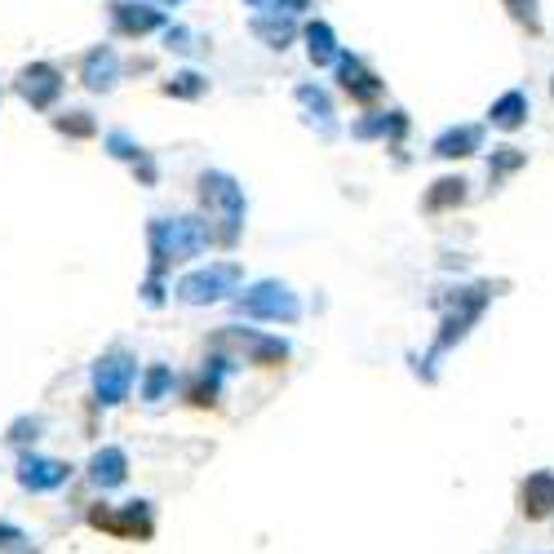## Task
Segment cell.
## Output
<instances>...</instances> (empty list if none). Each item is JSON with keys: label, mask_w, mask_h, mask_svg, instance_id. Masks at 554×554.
I'll use <instances>...</instances> for the list:
<instances>
[{"label": "cell", "mask_w": 554, "mask_h": 554, "mask_svg": "<svg viewBox=\"0 0 554 554\" xmlns=\"http://www.w3.org/2000/svg\"><path fill=\"white\" fill-rule=\"evenodd\" d=\"M466 200V178H439L435 187L426 191V209L430 213H444V209H457Z\"/></svg>", "instance_id": "cell-19"}, {"label": "cell", "mask_w": 554, "mask_h": 554, "mask_svg": "<svg viewBox=\"0 0 554 554\" xmlns=\"http://www.w3.org/2000/svg\"><path fill=\"white\" fill-rule=\"evenodd\" d=\"M484 147V129L479 125H457V129H444L435 138V156L439 160H461V156H475Z\"/></svg>", "instance_id": "cell-14"}, {"label": "cell", "mask_w": 554, "mask_h": 554, "mask_svg": "<svg viewBox=\"0 0 554 554\" xmlns=\"http://www.w3.org/2000/svg\"><path fill=\"white\" fill-rule=\"evenodd\" d=\"M107 147H111V156H116V160H133V164L142 160V147L129 138V133H107Z\"/></svg>", "instance_id": "cell-25"}, {"label": "cell", "mask_w": 554, "mask_h": 554, "mask_svg": "<svg viewBox=\"0 0 554 554\" xmlns=\"http://www.w3.org/2000/svg\"><path fill=\"white\" fill-rule=\"evenodd\" d=\"M116 76H120V63L111 49H94V54L85 58V67H80V80H85L94 94H107V89L116 85Z\"/></svg>", "instance_id": "cell-16"}, {"label": "cell", "mask_w": 554, "mask_h": 554, "mask_svg": "<svg viewBox=\"0 0 554 554\" xmlns=\"http://www.w3.org/2000/svg\"><path fill=\"white\" fill-rule=\"evenodd\" d=\"M253 36H262L271 49H284L297 36V27L289 23V18H280V14H271V18L258 14V18H253Z\"/></svg>", "instance_id": "cell-20"}, {"label": "cell", "mask_w": 554, "mask_h": 554, "mask_svg": "<svg viewBox=\"0 0 554 554\" xmlns=\"http://www.w3.org/2000/svg\"><path fill=\"white\" fill-rule=\"evenodd\" d=\"M213 240V227L200 218H156L151 222V275H160L164 266L200 258Z\"/></svg>", "instance_id": "cell-1"}, {"label": "cell", "mask_w": 554, "mask_h": 554, "mask_svg": "<svg viewBox=\"0 0 554 554\" xmlns=\"http://www.w3.org/2000/svg\"><path fill=\"white\" fill-rule=\"evenodd\" d=\"M213 346H218V351H235L240 359H249V364H258V368H275L289 359V346H284L280 337L244 333V328H222V333L213 337Z\"/></svg>", "instance_id": "cell-6"}, {"label": "cell", "mask_w": 554, "mask_h": 554, "mask_svg": "<svg viewBox=\"0 0 554 554\" xmlns=\"http://www.w3.org/2000/svg\"><path fill=\"white\" fill-rule=\"evenodd\" d=\"M142 297H147V306H160L164 302V289H160V275H151L147 284H142Z\"/></svg>", "instance_id": "cell-32"}, {"label": "cell", "mask_w": 554, "mask_h": 554, "mask_svg": "<svg viewBox=\"0 0 554 554\" xmlns=\"http://www.w3.org/2000/svg\"><path fill=\"white\" fill-rule=\"evenodd\" d=\"M404 129H408V120H404V111H391V116H373V120H359V125L351 129L355 138H404Z\"/></svg>", "instance_id": "cell-21"}, {"label": "cell", "mask_w": 554, "mask_h": 554, "mask_svg": "<svg viewBox=\"0 0 554 554\" xmlns=\"http://www.w3.org/2000/svg\"><path fill=\"white\" fill-rule=\"evenodd\" d=\"M67 479H71V466H67V461L36 457V453H27L23 461H18V484L32 488V492H54V488H63Z\"/></svg>", "instance_id": "cell-10"}, {"label": "cell", "mask_w": 554, "mask_h": 554, "mask_svg": "<svg viewBox=\"0 0 554 554\" xmlns=\"http://www.w3.org/2000/svg\"><path fill=\"white\" fill-rule=\"evenodd\" d=\"M306 54H311V63L315 67H328V63H337V36H333V27L328 23H311L306 27Z\"/></svg>", "instance_id": "cell-18"}, {"label": "cell", "mask_w": 554, "mask_h": 554, "mask_svg": "<svg viewBox=\"0 0 554 554\" xmlns=\"http://www.w3.org/2000/svg\"><path fill=\"white\" fill-rule=\"evenodd\" d=\"M89 523L102 532H111V537H125V541H147L151 537V510L147 501H129L125 510H107V506H94L89 510Z\"/></svg>", "instance_id": "cell-8"}, {"label": "cell", "mask_w": 554, "mask_h": 554, "mask_svg": "<svg viewBox=\"0 0 554 554\" xmlns=\"http://www.w3.org/2000/svg\"><path fill=\"white\" fill-rule=\"evenodd\" d=\"M89 479H94L102 492L125 484V479H129V457H125V448H116V444L98 448V453L89 457Z\"/></svg>", "instance_id": "cell-12"}, {"label": "cell", "mask_w": 554, "mask_h": 554, "mask_svg": "<svg viewBox=\"0 0 554 554\" xmlns=\"http://www.w3.org/2000/svg\"><path fill=\"white\" fill-rule=\"evenodd\" d=\"M240 284V266L235 262H213L204 271H191L178 280V297L187 306H209V302H222L227 293H235Z\"/></svg>", "instance_id": "cell-5"}, {"label": "cell", "mask_w": 554, "mask_h": 554, "mask_svg": "<svg viewBox=\"0 0 554 554\" xmlns=\"http://www.w3.org/2000/svg\"><path fill=\"white\" fill-rule=\"evenodd\" d=\"M54 125L63 129V133H71V138H89V133H94V120H89L85 111H71V116H58Z\"/></svg>", "instance_id": "cell-26"}, {"label": "cell", "mask_w": 554, "mask_h": 554, "mask_svg": "<svg viewBox=\"0 0 554 554\" xmlns=\"http://www.w3.org/2000/svg\"><path fill=\"white\" fill-rule=\"evenodd\" d=\"M27 532L14 528V523H0V550H14V554H32V546H23Z\"/></svg>", "instance_id": "cell-27"}, {"label": "cell", "mask_w": 554, "mask_h": 554, "mask_svg": "<svg viewBox=\"0 0 554 554\" xmlns=\"http://www.w3.org/2000/svg\"><path fill=\"white\" fill-rule=\"evenodd\" d=\"M506 5H510V14H515L523 27H528V32H537V27H541V18H537V0H506Z\"/></svg>", "instance_id": "cell-28"}, {"label": "cell", "mask_w": 554, "mask_h": 554, "mask_svg": "<svg viewBox=\"0 0 554 554\" xmlns=\"http://www.w3.org/2000/svg\"><path fill=\"white\" fill-rule=\"evenodd\" d=\"M488 297H492L488 284H475V289H457L453 297H448V302H444V324H439L435 355L448 351V346L461 342V337L470 333V324H475L479 315L488 311Z\"/></svg>", "instance_id": "cell-4"}, {"label": "cell", "mask_w": 554, "mask_h": 554, "mask_svg": "<svg viewBox=\"0 0 554 554\" xmlns=\"http://www.w3.org/2000/svg\"><path fill=\"white\" fill-rule=\"evenodd\" d=\"M523 164H528V156H523L519 147H497V151H492V160H488V178L501 182V178H510L515 169H523Z\"/></svg>", "instance_id": "cell-23"}, {"label": "cell", "mask_w": 554, "mask_h": 554, "mask_svg": "<svg viewBox=\"0 0 554 554\" xmlns=\"http://www.w3.org/2000/svg\"><path fill=\"white\" fill-rule=\"evenodd\" d=\"M111 18H116V32H125V36H147V32H156V27L164 23L160 9L125 5V0H116V5H111Z\"/></svg>", "instance_id": "cell-15"}, {"label": "cell", "mask_w": 554, "mask_h": 554, "mask_svg": "<svg viewBox=\"0 0 554 554\" xmlns=\"http://www.w3.org/2000/svg\"><path fill=\"white\" fill-rule=\"evenodd\" d=\"M169 391H173V368L169 364H151L147 377H142V399H147V404H160Z\"/></svg>", "instance_id": "cell-22"}, {"label": "cell", "mask_w": 554, "mask_h": 554, "mask_svg": "<svg viewBox=\"0 0 554 554\" xmlns=\"http://www.w3.org/2000/svg\"><path fill=\"white\" fill-rule=\"evenodd\" d=\"M550 89H554V85H550Z\"/></svg>", "instance_id": "cell-35"}, {"label": "cell", "mask_w": 554, "mask_h": 554, "mask_svg": "<svg viewBox=\"0 0 554 554\" xmlns=\"http://www.w3.org/2000/svg\"><path fill=\"white\" fill-rule=\"evenodd\" d=\"M187 40H191V36H187V32H182V27H173V32H169V45H173V49H191V45H187Z\"/></svg>", "instance_id": "cell-33"}, {"label": "cell", "mask_w": 554, "mask_h": 554, "mask_svg": "<svg viewBox=\"0 0 554 554\" xmlns=\"http://www.w3.org/2000/svg\"><path fill=\"white\" fill-rule=\"evenodd\" d=\"M315 0H266V14H302V9H311Z\"/></svg>", "instance_id": "cell-30"}, {"label": "cell", "mask_w": 554, "mask_h": 554, "mask_svg": "<svg viewBox=\"0 0 554 554\" xmlns=\"http://www.w3.org/2000/svg\"><path fill=\"white\" fill-rule=\"evenodd\" d=\"M337 80H342L346 94H351L355 102H364V107L382 98V80H377L373 71H364V63H359L355 54H342V58H337Z\"/></svg>", "instance_id": "cell-11"}, {"label": "cell", "mask_w": 554, "mask_h": 554, "mask_svg": "<svg viewBox=\"0 0 554 554\" xmlns=\"http://www.w3.org/2000/svg\"><path fill=\"white\" fill-rule=\"evenodd\" d=\"M249 5H258V9H262V5H266V0H249Z\"/></svg>", "instance_id": "cell-34"}, {"label": "cell", "mask_w": 554, "mask_h": 554, "mask_svg": "<svg viewBox=\"0 0 554 554\" xmlns=\"http://www.w3.org/2000/svg\"><path fill=\"white\" fill-rule=\"evenodd\" d=\"M297 102H306V107H311V111H320V120H328V116H333V111H328V98H324L315 85H297Z\"/></svg>", "instance_id": "cell-29"}, {"label": "cell", "mask_w": 554, "mask_h": 554, "mask_svg": "<svg viewBox=\"0 0 554 554\" xmlns=\"http://www.w3.org/2000/svg\"><path fill=\"white\" fill-rule=\"evenodd\" d=\"M200 200H204V209H209V218L218 222L213 227V240L218 244H231L240 240V227H244V191H240V182L231 178V173H204L200 178Z\"/></svg>", "instance_id": "cell-2"}, {"label": "cell", "mask_w": 554, "mask_h": 554, "mask_svg": "<svg viewBox=\"0 0 554 554\" xmlns=\"http://www.w3.org/2000/svg\"><path fill=\"white\" fill-rule=\"evenodd\" d=\"M204 89H209V80H204L200 71H178V76L164 85V94L169 98H200Z\"/></svg>", "instance_id": "cell-24"}, {"label": "cell", "mask_w": 554, "mask_h": 554, "mask_svg": "<svg viewBox=\"0 0 554 554\" xmlns=\"http://www.w3.org/2000/svg\"><path fill=\"white\" fill-rule=\"evenodd\" d=\"M133 377H138V364H133L125 351L102 355L98 364H94V395H98V404H107V408L125 404Z\"/></svg>", "instance_id": "cell-7"}, {"label": "cell", "mask_w": 554, "mask_h": 554, "mask_svg": "<svg viewBox=\"0 0 554 554\" xmlns=\"http://www.w3.org/2000/svg\"><path fill=\"white\" fill-rule=\"evenodd\" d=\"M213 399H218V377H209V382H200L196 391H191V404H200V408H209Z\"/></svg>", "instance_id": "cell-31"}, {"label": "cell", "mask_w": 554, "mask_h": 554, "mask_svg": "<svg viewBox=\"0 0 554 554\" xmlns=\"http://www.w3.org/2000/svg\"><path fill=\"white\" fill-rule=\"evenodd\" d=\"M519 510H523L528 519H546L550 510H554V475H550V470H537V475L523 479V488H519Z\"/></svg>", "instance_id": "cell-13"}, {"label": "cell", "mask_w": 554, "mask_h": 554, "mask_svg": "<svg viewBox=\"0 0 554 554\" xmlns=\"http://www.w3.org/2000/svg\"><path fill=\"white\" fill-rule=\"evenodd\" d=\"M18 94L32 102L36 111H49L58 102V94H63V76H58V67H49V63H32V67L18 71Z\"/></svg>", "instance_id": "cell-9"}, {"label": "cell", "mask_w": 554, "mask_h": 554, "mask_svg": "<svg viewBox=\"0 0 554 554\" xmlns=\"http://www.w3.org/2000/svg\"><path fill=\"white\" fill-rule=\"evenodd\" d=\"M488 120H492V129L515 133L523 120H528V94H523V89H510V94H501V98L488 107Z\"/></svg>", "instance_id": "cell-17"}, {"label": "cell", "mask_w": 554, "mask_h": 554, "mask_svg": "<svg viewBox=\"0 0 554 554\" xmlns=\"http://www.w3.org/2000/svg\"><path fill=\"white\" fill-rule=\"evenodd\" d=\"M240 315H249V320H275V324H293L297 315H302V302H297V293L289 284L280 280H262L253 284L249 293H240Z\"/></svg>", "instance_id": "cell-3"}]
</instances>
